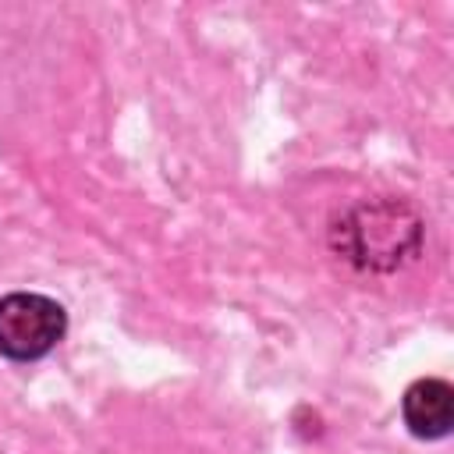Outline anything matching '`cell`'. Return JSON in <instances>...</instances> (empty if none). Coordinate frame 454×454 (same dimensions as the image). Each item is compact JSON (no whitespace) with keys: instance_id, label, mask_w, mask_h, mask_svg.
Instances as JSON below:
<instances>
[{"instance_id":"1","label":"cell","mask_w":454,"mask_h":454,"mask_svg":"<svg viewBox=\"0 0 454 454\" xmlns=\"http://www.w3.org/2000/svg\"><path fill=\"white\" fill-rule=\"evenodd\" d=\"M333 252L365 273H390L419 255L422 220L401 199H362L330 227Z\"/></svg>"},{"instance_id":"2","label":"cell","mask_w":454,"mask_h":454,"mask_svg":"<svg viewBox=\"0 0 454 454\" xmlns=\"http://www.w3.org/2000/svg\"><path fill=\"white\" fill-rule=\"evenodd\" d=\"M67 316L53 298L7 294L0 298V355L28 362L43 358L64 337Z\"/></svg>"},{"instance_id":"3","label":"cell","mask_w":454,"mask_h":454,"mask_svg":"<svg viewBox=\"0 0 454 454\" xmlns=\"http://www.w3.org/2000/svg\"><path fill=\"white\" fill-rule=\"evenodd\" d=\"M404 422L415 436L436 440L454 426V390L443 380H419L404 394Z\"/></svg>"}]
</instances>
